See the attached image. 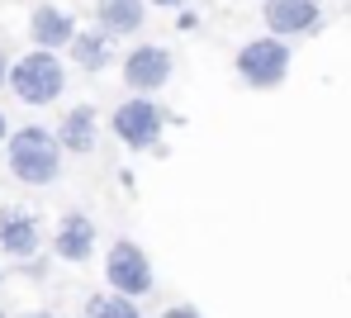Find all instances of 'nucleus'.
<instances>
[{
  "label": "nucleus",
  "mask_w": 351,
  "mask_h": 318,
  "mask_svg": "<svg viewBox=\"0 0 351 318\" xmlns=\"http://www.w3.org/2000/svg\"><path fill=\"white\" fill-rule=\"evenodd\" d=\"M147 5H157V10H176V5H185V0H147Z\"/></svg>",
  "instance_id": "nucleus-18"
},
{
  "label": "nucleus",
  "mask_w": 351,
  "mask_h": 318,
  "mask_svg": "<svg viewBox=\"0 0 351 318\" xmlns=\"http://www.w3.org/2000/svg\"><path fill=\"white\" fill-rule=\"evenodd\" d=\"M19 271H24V276H29V280H43V276H48V256H24V261H19Z\"/></svg>",
  "instance_id": "nucleus-15"
},
{
  "label": "nucleus",
  "mask_w": 351,
  "mask_h": 318,
  "mask_svg": "<svg viewBox=\"0 0 351 318\" xmlns=\"http://www.w3.org/2000/svg\"><path fill=\"white\" fill-rule=\"evenodd\" d=\"M66 58L81 66V71H105V66L114 62V38H110L100 24H95V29H76Z\"/></svg>",
  "instance_id": "nucleus-13"
},
{
  "label": "nucleus",
  "mask_w": 351,
  "mask_h": 318,
  "mask_svg": "<svg viewBox=\"0 0 351 318\" xmlns=\"http://www.w3.org/2000/svg\"><path fill=\"white\" fill-rule=\"evenodd\" d=\"M162 318H204V314H199L195 304H176V309H167Z\"/></svg>",
  "instance_id": "nucleus-16"
},
{
  "label": "nucleus",
  "mask_w": 351,
  "mask_h": 318,
  "mask_svg": "<svg viewBox=\"0 0 351 318\" xmlns=\"http://www.w3.org/2000/svg\"><path fill=\"white\" fill-rule=\"evenodd\" d=\"M29 38H34V48H71V38H76V19L62 10V5H34V14H29Z\"/></svg>",
  "instance_id": "nucleus-11"
},
{
  "label": "nucleus",
  "mask_w": 351,
  "mask_h": 318,
  "mask_svg": "<svg viewBox=\"0 0 351 318\" xmlns=\"http://www.w3.org/2000/svg\"><path fill=\"white\" fill-rule=\"evenodd\" d=\"M5 138H10V119H5V110H0V147H5Z\"/></svg>",
  "instance_id": "nucleus-19"
},
{
  "label": "nucleus",
  "mask_w": 351,
  "mask_h": 318,
  "mask_svg": "<svg viewBox=\"0 0 351 318\" xmlns=\"http://www.w3.org/2000/svg\"><path fill=\"white\" fill-rule=\"evenodd\" d=\"M58 138L66 147V157H90L100 143V110L95 105H71L58 119Z\"/></svg>",
  "instance_id": "nucleus-10"
},
{
  "label": "nucleus",
  "mask_w": 351,
  "mask_h": 318,
  "mask_svg": "<svg viewBox=\"0 0 351 318\" xmlns=\"http://www.w3.org/2000/svg\"><path fill=\"white\" fill-rule=\"evenodd\" d=\"M261 19L280 38H304L323 29V0H261Z\"/></svg>",
  "instance_id": "nucleus-7"
},
{
  "label": "nucleus",
  "mask_w": 351,
  "mask_h": 318,
  "mask_svg": "<svg viewBox=\"0 0 351 318\" xmlns=\"http://www.w3.org/2000/svg\"><path fill=\"white\" fill-rule=\"evenodd\" d=\"M62 147L58 128H43V124H24L5 138V167L19 186H53L62 176Z\"/></svg>",
  "instance_id": "nucleus-1"
},
{
  "label": "nucleus",
  "mask_w": 351,
  "mask_h": 318,
  "mask_svg": "<svg viewBox=\"0 0 351 318\" xmlns=\"http://www.w3.org/2000/svg\"><path fill=\"white\" fill-rule=\"evenodd\" d=\"M10 66H14V58L0 48V86H10Z\"/></svg>",
  "instance_id": "nucleus-17"
},
{
  "label": "nucleus",
  "mask_w": 351,
  "mask_h": 318,
  "mask_svg": "<svg viewBox=\"0 0 351 318\" xmlns=\"http://www.w3.org/2000/svg\"><path fill=\"white\" fill-rule=\"evenodd\" d=\"M171 124V114L157 105V95H128V100H119V110L110 114V128H114V138L123 147H133V152H167L162 147V133Z\"/></svg>",
  "instance_id": "nucleus-4"
},
{
  "label": "nucleus",
  "mask_w": 351,
  "mask_h": 318,
  "mask_svg": "<svg viewBox=\"0 0 351 318\" xmlns=\"http://www.w3.org/2000/svg\"><path fill=\"white\" fill-rule=\"evenodd\" d=\"M81 318H90V314H81Z\"/></svg>",
  "instance_id": "nucleus-23"
},
{
  "label": "nucleus",
  "mask_w": 351,
  "mask_h": 318,
  "mask_svg": "<svg viewBox=\"0 0 351 318\" xmlns=\"http://www.w3.org/2000/svg\"><path fill=\"white\" fill-rule=\"evenodd\" d=\"M0 280H5V271H0Z\"/></svg>",
  "instance_id": "nucleus-22"
},
{
  "label": "nucleus",
  "mask_w": 351,
  "mask_h": 318,
  "mask_svg": "<svg viewBox=\"0 0 351 318\" xmlns=\"http://www.w3.org/2000/svg\"><path fill=\"white\" fill-rule=\"evenodd\" d=\"M10 90H14L19 105L43 110V105L62 100V90H66V62H62L53 48H34V53L14 58V66H10Z\"/></svg>",
  "instance_id": "nucleus-2"
},
{
  "label": "nucleus",
  "mask_w": 351,
  "mask_h": 318,
  "mask_svg": "<svg viewBox=\"0 0 351 318\" xmlns=\"http://www.w3.org/2000/svg\"><path fill=\"white\" fill-rule=\"evenodd\" d=\"M24 318H58V314H53V309H29Z\"/></svg>",
  "instance_id": "nucleus-20"
},
{
  "label": "nucleus",
  "mask_w": 351,
  "mask_h": 318,
  "mask_svg": "<svg viewBox=\"0 0 351 318\" xmlns=\"http://www.w3.org/2000/svg\"><path fill=\"white\" fill-rule=\"evenodd\" d=\"M171 71H176V58H171L167 43H133V48L123 53V62H119L123 86L138 90V95H157V90L171 81Z\"/></svg>",
  "instance_id": "nucleus-6"
},
{
  "label": "nucleus",
  "mask_w": 351,
  "mask_h": 318,
  "mask_svg": "<svg viewBox=\"0 0 351 318\" xmlns=\"http://www.w3.org/2000/svg\"><path fill=\"white\" fill-rule=\"evenodd\" d=\"M0 318H10V314H5V309H0Z\"/></svg>",
  "instance_id": "nucleus-21"
},
{
  "label": "nucleus",
  "mask_w": 351,
  "mask_h": 318,
  "mask_svg": "<svg viewBox=\"0 0 351 318\" xmlns=\"http://www.w3.org/2000/svg\"><path fill=\"white\" fill-rule=\"evenodd\" d=\"M86 314L90 318H143V309H138L133 295L105 290V295H90V299H86Z\"/></svg>",
  "instance_id": "nucleus-14"
},
{
  "label": "nucleus",
  "mask_w": 351,
  "mask_h": 318,
  "mask_svg": "<svg viewBox=\"0 0 351 318\" xmlns=\"http://www.w3.org/2000/svg\"><path fill=\"white\" fill-rule=\"evenodd\" d=\"M0 252L10 261H24V256L43 252V223L34 209L24 204H5L0 209Z\"/></svg>",
  "instance_id": "nucleus-8"
},
{
  "label": "nucleus",
  "mask_w": 351,
  "mask_h": 318,
  "mask_svg": "<svg viewBox=\"0 0 351 318\" xmlns=\"http://www.w3.org/2000/svg\"><path fill=\"white\" fill-rule=\"evenodd\" d=\"M290 43L280 38V34H261V38H247L242 48H237L233 58V71L237 81L247 86V90H276V86H285V76H290Z\"/></svg>",
  "instance_id": "nucleus-3"
},
{
  "label": "nucleus",
  "mask_w": 351,
  "mask_h": 318,
  "mask_svg": "<svg viewBox=\"0 0 351 318\" xmlns=\"http://www.w3.org/2000/svg\"><path fill=\"white\" fill-rule=\"evenodd\" d=\"M95 24L110 38H133L147 24V0H100L95 5Z\"/></svg>",
  "instance_id": "nucleus-12"
},
{
  "label": "nucleus",
  "mask_w": 351,
  "mask_h": 318,
  "mask_svg": "<svg viewBox=\"0 0 351 318\" xmlns=\"http://www.w3.org/2000/svg\"><path fill=\"white\" fill-rule=\"evenodd\" d=\"M95 243H100V233H95V219H90V214L71 209V214L58 219V233H53V256H58V261L86 266V261L95 256Z\"/></svg>",
  "instance_id": "nucleus-9"
},
{
  "label": "nucleus",
  "mask_w": 351,
  "mask_h": 318,
  "mask_svg": "<svg viewBox=\"0 0 351 318\" xmlns=\"http://www.w3.org/2000/svg\"><path fill=\"white\" fill-rule=\"evenodd\" d=\"M105 285H110V290H119V295H133V299L152 295V290H157L152 256L143 252L133 238H119V243H110V252H105Z\"/></svg>",
  "instance_id": "nucleus-5"
}]
</instances>
